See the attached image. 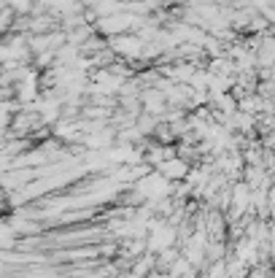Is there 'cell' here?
Listing matches in <instances>:
<instances>
[{"label":"cell","instance_id":"cell-1","mask_svg":"<svg viewBox=\"0 0 275 278\" xmlns=\"http://www.w3.org/2000/svg\"><path fill=\"white\" fill-rule=\"evenodd\" d=\"M138 189H140V195L157 200V197H162L165 192H167V181H165V176H146L143 181H140Z\"/></svg>","mask_w":275,"mask_h":278},{"label":"cell","instance_id":"cell-2","mask_svg":"<svg viewBox=\"0 0 275 278\" xmlns=\"http://www.w3.org/2000/svg\"><path fill=\"white\" fill-rule=\"evenodd\" d=\"M113 49L122 51L127 57H138L140 49H143V43H140L138 38H116V41H113Z\"/></svg>","mask_w":275,"mask_h":278},{"label":"cell","instance_id":"cell-3","mask_svg":"<svg viewBox=\"0 0 275 278\" xmlns=\"http://www.w3.org/2000/svg\"><path fill=\"white\" fill-rule=\"evenodd\" d=\"M159 170H162V176L165 178H181V176H186V165L184 162H178V160H167L159 165Z\"/></svg>","mask_w":275,"mask_h":278}]
</instances>
